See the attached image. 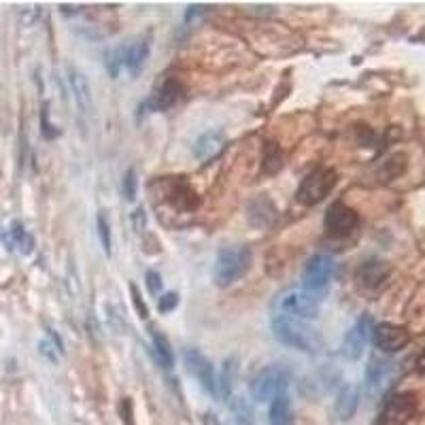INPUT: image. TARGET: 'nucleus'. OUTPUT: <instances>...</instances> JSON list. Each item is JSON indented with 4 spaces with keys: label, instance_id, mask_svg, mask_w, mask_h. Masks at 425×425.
Segmentation results:
<instances>
[{
    "label": "nucleus",
    "instance_id": "1",
    "mask_svg": "<svg viewBox=\"0 0 425 425\" xmlns=\"http://www.w3.org/2000/svg\"><path fill=\"white\" fill-rule=\"evenodd\" d=\"M273 332L277 336V340L295 351L302 353H319L323 349V336L319 330H315L310 323L298 319V317H289V315H277L273 319Z\"/></svg>",
    "mask_w": 425,
    "mask_h": 425
},
{
    "label": "nucleus",
    "instance_id": "3",
    "mask_svg": "<svg viewBox=\"0 0 425 425\" xmlns=\"http://www.w3.org/2000/svg\"><path fill=\"white\" fill-rule=\"evenodd\" d=\"M289 372L283 366H266L251 381V396L256 402H273L287 394Z\"/></svg>",
    "mask_w": 425,
    "mask_h": 425
},
{
    "label": "nucleus",
    "instance_id": "18",
    "mask_svg": "<svg viewBox=\"0 0 425 425\" xmlns=\"http://www.w3.org/2000/svg\"><path fill=\"white\" fill-rule=\"evenodd\" d=\"M271 425H293L295 424V417H293V406H291V400L289 396L283 394L279 396L277 400L271 402Z\"/></svg>",
    "mask_w": 425,
    "mask_h": 425
},
{
    "label": "nucleus",
    "instance_id": "17",
    "mask_svg": "<svg viewBox=\"0 0 425 425\" xmlns=\"http://www.w3.org/2000/svg\"><path fill=\"white\" fill-rule=\"evenodd\" d=\"M357 402H360V392H357V387H355V385L342 387V392L338 394V400H336V409H334L338 421H349V419L355 415Z\"/></svg>",
    "mask_w": 425,
    "mask_h": 425
},
{
    "label": "nucleus",
    "instance_id": "11",
    "mask_svg": "<svg viewBox=\"0 0 425 425\" xmlns=\"http://www.w3.org/2000/svg\"><path fill=\"white\" fill-rule=\"evenodd\" d=\"M66 81H68V90L73 94V100L77 105V111L81 115H90V111H92V88H90L88 77L79 68L68 66L66 68Z\"/></svg>",
    "mask_w": 425,
    "mask_h": 425
},
{
    "label": "nucleus",
    "instance_id": "7",
    "mask_svg": "<svg viewBox=\"0 0 425 425\" xmlns=\"http://www.w3.org/2000/svg\"><path fill=\"white\" fill-rule=\"evenodd\" d=\"M325 234L332 238H347L349 234H353L360 226V215L355 213V209H351L345 202H334L327 211H325Z\"/></svg>",
    "mask_w": 425,
    "mask_h": 425
},
{
    "label": "nucleus",
    "instance_id": "5",
    "mask_svg": "<svg viewBox=\"0 0 425 425\" xmlns=\"http://www.w3.org/2000/svg\"><path fill=\"white\" fill-rule=\"evenodd\" d=\"M277 308L289 315V317H298V319H315L319 317V298L306 289H291L285 291L283 295L277 298Z\"/></svg>",
    "mask_w": 425,
    "mask_h": 425
},
{
    "label": "nucleus",
    "instance_id": "10",
    "mask_svg": "<svg viewBox=\"0 0 425 425\" xmlns=\"http://www.w3.org/2000/svg\"><path fill=\"white\" fill-rule=\"evenodd\" d=\"M372 340L374 345L385 351V353H396L400 351L402 347H406L409 342V332L400 325H394V323H379L374 325L372 330Z\"/></svg>",
    "mask_w": 425,
    "mask_h": 425
},
{
    "label": "nucleus",
    "instance_id": "6",
    "mask_svg": "<svg viewBox=\"0 0 425 425\" xmlns=\"http://www.w3.org/2000/svg\"><path fill=\"white\" fill-rule=\"evenodd\" d=\"M336 273V262L330 256H313L302 273V285L306 291L319 295L325 291V287L334 279Z\"/></svg>",
    "mask_w": 425,
    "mask_h": 425
},
{
    "label": "nucleus",
    "instance_id": "14",
    "mask_svg": "<svg viewBox=\"0 0 425 425\" xmlns=\"http://www.w3.org/2000/svg\"><path fill=\"white\" fill-rule=\"evenodd\" d=\"M181 96H183V85L177 79H166L162 83V88L151 96L149 107H153L157 111H164V109L174 107L181 100Z\"/></svg>",
    "mask_w": 425,
    "mask_h": 425
},
{
    "label": "nucleus",
    "instance_id": "31",
    "mask_svg": "<svg viewBox=\"0 0 425 425\" xmlns=\"http://www.w3.org/2000/svg\"><path fill=\"white\" fill-rule=\"evenodd\" d=\"M147 287H149L151 293H159V291L164 289V281H162V277H159L155 271H149V273H147Z\"/></svg>",
    "mask_w": 425,
    "mask_h": 425
},
{
    "label": "nucleus",
    "instance_id": "27",
    "mask_svg": "<svg viewBox=\"0 0 425 425\" xmlns=\"http://www.w3.org/2000/svg\"><path fill=\"white\" fill-rule=\"evenodd\" d=\"M122 66H124V49L117 47V49H113V51L107 56V70H109L111 77H117V73H120Z\"/></svg>",
    "mask_w": 425,
    "mask_h": 425
},
{
    "label": "nucleus",
    "instance_id": "19",
    "mask_svg": "<svg viewBox=\"0 0 425 425\" xmlns=\"http://www.w3.org/2000/svg\"><path fill=\"white\" fill-rule=\"evenodd\" d=\"M11 243L15 245V249L19 251V253H23V256H30L32 253V249H34V238H32V234L19 224V221H15L13 226H11Z\"/></svg>",
    "mask_w": 425,
    "mask_h": 425
},
{
    "label": "nucleus",
    "instance_id": "22",
    "mask_svg": "<svg viewBox=\"0 0 425 425\" xmlns=\"http://www.w3.org/2000/svg\"><path fill=\"white\" fill-rule=\"evenodd\" d=\"M230 417L232 425H253V411L243 398H234L230 404Z\"/></svg>",
    "mask_w": 425,
    "mask_h": 425
},
{
    "label": "nucleus",
    "instance_id": "16",
    "mask_svg": "<svg viewBox=\"0 0 425 425\" xmlns=\"http://www.w3.org/2000/svg\"><path fill=\"white\" fill-rule=\"evenodd\" d=\"M124 49V68L130 73V75H139L141 73V66L147 60V53H149V43L145 38H137L128 45L122 47Z\"/></svg>",
    "mask_w": 425,
    "mask_h": 425
},
{
    "label": "nucleus",
    "instance_id": "28",
    "mask_svg": "<svg viewBox=\"0 0 425 425\" xmlns=\"http://www.w3.org/2000/svg\"><path fill=\"white\" fill-rule=\"evenodd\" d=\"M232 379H234V362H226L224 364V374H221V383H219V392L224 398H228L230 389H232Z\"/></svg>",
    "mask_w": 425,
    "mask_h": 425
},
{
    "label": "nucleus",
    "instance_id": "8",
    "mask_svg": "<svg viewBox=\"0 0 425 425\" xmlns=\"http://www.w3.org/2000/svg\"><path fill=\"white\" fill-rule=\"evenodd\" d=\"M183 362H185V368L191 372V377L202 385L206 396L217 398L219 396V383H217V372H215L213 364L198 349H185Z\"/></svg>",
    "mask_w": 425,
    "mask_h": 425
},
{
    "label": "nucleus",
    "instance_id": "29",
    "mask_svg": "<svg viewBox=\"0 0 425 425\" xmlns=\"http://www.w3.org/2000/svg\"><path fill=\"white\" fill-rule=\"evenodd\" d=\"M124 198L126 200L137 198V172L135 170H128L124 177Z\"/></svg>",
    "mask_w": 425,
    "mask_h": 425
},
{
    "label": "nucleus",
    "instance_id": "12",
    "mask_svg": "<svg viewBox=\"0 0 425 425\" xmlns=\"http://www.w3.org/2000/svg\"><path fill=\"white\" fill-rule=\"evenodd\" d=\"M415 411H417L415 396L413 394H400V396H394L389 400V404L385 406L383 421H385V425H400L409 421Z\"/></svg>",
    "mask_w": 425,
    "mask_h": 425
},
{
    "label": "nucleus",
    "instance_id": "26",
    "mask_svg": "<svg viewBox=\"0 0 425 425\" xmlns=\"http://www.w3.org/2000/svg\"><path fill=\"white\" fill-rule=\"evenodd\" d=\"M38 351L49 360V362H58V355L62 353V342H58V340H53V345H51V340L49 338H43L41 340V345H38Z\"/></svg>",
    "mask_w": 425,
    "mask_h": 425
},
{
    "label": "nucleus",
    "instance_id": "15",
    "mask_svg": "<svg viewBox=\"0 0 425 425\" xmlns=\"http://www.w3.org/2000/svg\"><path fill=\"white\" fill-rule=\"evenodd\" d=\"M224 147H226V137H224V132L213 130V132H204V135L196 141L194 151H196V157H198L200 162H211L213 157H217V155L224 151Z\"/></svg>",
    "mask_w": 425,
    "mask_h": 425
},
{
    "label": "nucleus",
    "instance_id": "32",
    "mask_svg": "<svg viewBox=\"0 0 425 425\" xmlns=\"http://www.w3.org/2000/svg\"><path fill=\"white\" fill-rule=\"evenodd\" d=\"M132 298H135V304H137V308H139V315H141L142 319H147V308L142 306V302H141V295H139V289L132 285Z\"/></svg>",
    "mask_w": 425,
    "mask_h": 425
},
{
    "label": "nucleus",
    "instance_id": "23",
    "mask_svg": "<svg viewBox=\"0 0 425 425\" xmlns=\"http://www.w3.org/2000/svg\"><path fill=\"white\" fill-rule=\"evenodd\" d=\"M211 13V6H202V4H191L187 6L185 11V17H183V30H194L198 28L202 21H204V15Z\"/></svg>",
    "mask_w": 425,
    "mask_h": 425
},
{
    "label": "nucleus",
    "instance_id": "2",
    "mask_svg": "<svg viewBox=\"0 0 425 425\" xmlns=\"http://www.w3.org/2000/svg\"><path fill=\"white\" fill-rule=\"evenodd\" d=\"M251 266V251L243 245H232V247H224L217 256L215 262V283L219 287H230L236 283L247 268Z\"/></svg>",
    "mask_w": 425,
    "mask_h": 425
},
{
    "label": "nucleus",
    "instance_id": "4",
    "mask_svg": "<svg viewBox=\"0 0 425 425\" xmlns=\"http://www.w3.org/2000/svg\"><path fill=\"white\" fill-rule=\"evenodd\" d=\"M336 181H338V177L332 168H317L302 179V183L295 191V200L304 206H313V204L321 202L323 198H327V194L332 191Z\"/></svg>",
    "mask_w": 425,
    "mask_h": 425
},
{
    "label": "nucleus",
    "instance_id": "21",
    "mask_svg": "<svg viewBox=\"0 0 425 425\" xmlns=\"http://www.w3.org/2000/svg\"><path fill=\"white\" fill-rule=\"evenodd\" d=\"M151 340H153V349H155V355H157L159 364H162L164 368H172L174 355H172V349H170L166 336L153 330V332H151Z\"/></svg>",
    "mask_w": 425,
    "mask_h": 425
},
{
    "label": "nucleus",
    "instance_id": "30",
    "mask_svg": "<svg viewBox=\"0 0 425 425\" xmlns=\"http://www.w3.org/2000/svg\"><path fill=\"white\" fill-rule=\"evenodd\" d=\"M179 304V295L177 293H164L162 298H159V313H170L174 306Z\"/></svg>",
    "mask_w": 425,
    "mask_h": 425
},
{
    "label": "nucleus",
    "instance_id": "25",
    "mask_svg": "<svg viewBox=\"0 0 425 425\" xmlns=\"http://www.w3.org/2000/svg\"><path fill=\"white\" fill-rule=\"evenodd\" d=\"M98 236H100V243H103L105 253L111 258V253H113V241H111V228H109V221H107V215H105V213L98 215Z\"/></svg>",
    "mask_w": 425,
    "mask_h": 425
},
{
    "label": "nucleus",
    "instance_id": "9",
    "mask_svg": "<svg viewBox=\"0 0 425 425\" xmlns=\"http://www.w3.org/2000/svg\"><path fill=\"white\" fill-rule=\"evenodd\" d=\"M372 330H374V323L368 315L360 317L357 323L345 334V340H342V355L345 360H357L362 357L364 349H366V342L372 338Z\"/></svg>",
    "mask_w": 425,
    "mask_h": 425
},
{
    "label": "nucleus",
    "instance_id": "33",
    "mask_svg": "<svg viewBox=\"0 0 425 425\" xmlns=\"http://www.w3.org/2000/svg\"><path fill=\"white\" fill-rule=\"evenodd\" d=\"M415 368L421 372V374H425V349L417 355V362H415Z\"/></svg>",
    "mask_w": 425,
    "mask_h": 425
},
{
    "label": "nucleus",
    "instance_id": "24",
    "mask_svg": "<svg viewBox=\"0 0 425 425\" xmlns=\"http://www.w3.org/2000/svg\"><path fill=\"white\" fill-rule=\"evenodd\" d=\"M360 277H362V281L366 285H379L387 277V273H385V266H383V264L370 262V264H366V266L362 268Z\"/></svg>",
    "mask_w": 425,
    "mask_h": 425
},
{
    "label": "nucleus",
    "instance_id": "13",
    "mask_svg": "<svg viewBox=\"0 0 425 425\" xmlns=\"http://www.w3.org/2000/svg\"><path fill=\"white\" fill-rule=\"evenodd\" d=\"M389 374H392V364L385 357L372 355L370 362H368V368H366V389H368V394L370 396L379 394L387 385Z\"/></svg>",
    "mask_w": 425,
    "mask_h": 425
},
{
    "label": "nucleus",
    "instance_id": "20",
    "mask_svg": "<svg viewBox=\"0 0 425 425\" xmlns=\"http://www.w3.org/2000/svg\"><path fill=\"white\" fill-rule=\"evenodd\" d=\"M43 13L45 9L41 4H21L17 6V19H19V26L30 30V28H36L43 19Z\"/></svg>",
    "mask_w": 425,
    "mask_h": 425
}]
</instances>
